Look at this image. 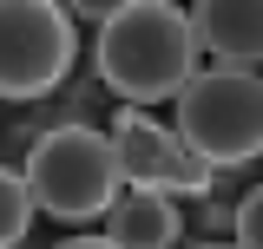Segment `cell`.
I'll list each match as a JSON object with an SVG mask.
<instances>
[{"label":"cell","mask_w":263,"mask_h":249,"mask_svg":"<svg viewBox=\"0 0 263 249\" xmlns=\"http://www.w3.org/2000/svg\"><path fill=\"white\" fill-rule=\"evenodd\" d=\"M237 249H263V184L243 190L237 203Z\"/></svg>","instance_id":"cell-9"},{"label":"cell","mask_w":263,"mask_h":249,"mask_svg":"<svg viewBox=\"0 0 263 249\" xmlns=\"http://www.w3.org/2000/svg\"><path fill=\"white\" fill-rule=\"evenodd\" d=\"M178 144L204 157L211 171H243L263 157V72L243 66H204L178 98Z\"/></svg>","instance_id":"cell-3"},{"label":"cell","mask_w":263,"mask_h":249,"mask_svg":"<svg viewBox=\"0 0 263 249\" xmlns=\"http://www.w3.org/2000/svg\"><path fill=\"white\" fill-rule=\"evenodd\" d=\"M112 249H171L184 236V217H178V197L164 190H132L105 210V230H99Z\"/></svg>","instance_id":"cell-7"},{"label":"cell","mask_w":263,"mask_h":249,"mask_svg":"<svg viewBox=\"0 0 263 249\" xmlns=\"http://www.w3.org/2000/svg\"><path fill=\"white\" fill-rule=\"evenodd\" d=\"M27 190L60 223H105V210L125 197L112 131H99V125H46L27 151Z\"/></svg>","instance_id":"cell-2"},{"label":"cell","mask_w":263,"mask_h":249,"mask_svg":"<svg viewBox=\"0 0 263 249\" xmlns=\"http://www.w3.org/2000/svg\"><path fill=\"white\" fill-rule=\"evenodd\" d=\"M33 217H40V203H33V190H27V171L0 164V249H20V243H27Z\"/></svg>","instance_id":"cell-8"},{"label":"cell","mask_w":263,"mask_h":249,"mask_svg":"<svg viewBox=\"0 0 263 249\" xmlns=\"http://www.w3.org/2000/svg\"><path fill=\"white\" fill-rule=\"evenodd\" d=\"M197 46L211 53V66H263V0H197Z\"/></svg>","instance_id":"cell-6"},{"label":"cell","mask_w":263,"mask_h":249,"mask_svg":"<svg viewBox=\"0 0 263 249\" xmlns=\"http://www.w3.org/2000/svg\"><path fill=\"white\" fill-rule=\"evenodd\" d=\"M119 7H125V0H72L66 13H72V20H99V27H105V20H112Z\"/></svg>","instance_id":"cell-11"},{"label":"cell","mask_w":263,"mask_h":249,"mask_svg":"<svg viewBox=\"0 0 263 249\" xmlns=\"http://www.w3.org/2000/svg\"><path fill=\"white\" fill-rule=\"evenodd\" d=\"M99 86L112 98H125L132 112H152V105H178L184 86L204 72V46H197V20L191 7H171V0H125L92 46Z\"/></svg>","instance_id":"cell-1"},{"label":"cell","mask_w":263,"mask_h":249,"mask_svg":"<svg viewBox=\"0 0 263 249\" xmlns=\"http://www.w3.org/2000/svg\"><path fill=\"white\" fill-rule=\"evenodd\" d=\"M72 72V13L60 0H0V98L27 105Z\"/></svg>","instance_id":"cell-4"},{"label":"cell","mask_w":263,"mask_h":249,"mask_svg":"<svg viewBox=\"0 0 263 249\" xmlns=\"http://www.w3.org/2000/svg\"><path fill=\"white\" fill-rule=\"evenodd\" d=\"M204 230L211 236H237V203H204Z\"/></svg>","instance_id":"cell-10"},{"label":"cell","mask_w":263,"mask_h":249,"mask_svg":"<svg viewBox=\"0 0 263 249\" xmlns=\"http://www.w3.org/2000/svg\"><path fill=\"white\" fill-rule=\"evenodd\" d=\"M204 249H224V243H204Z\"/></svg>","instance_id":"cell-13"},{"label":"cell","mask_w":263,"mask_h":249,"mask_svg":"<svg viewBox=\"0 0 263 249\" xmlns=\"http://www.w3.org/2000/svg\"><path fill=\"white\" fill-rule=\"evenodd\" d=\"M60 249H112V243H105V236H99V230H92V236H66Z\"/></svg>","instance_id":"cell-12"},{"label":"cell","mask_w":263,"mask_h":249,"mask_svg":"<svg viewBox=\"0 0 263 249\" xmlns=\"http://www.w3.org/2000/svg\"><path fill=\"white\" fill-rule=\"evenodd\" d=\"M112 151H119V171L132 190H164V197L184 190L191 197V190H211V177H217L204 157L178 144L171 125H158L152 112H132V105H119V118H112Z\"/></svg>","instance_id":"cell-5"}]
</instances>
